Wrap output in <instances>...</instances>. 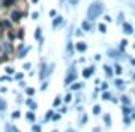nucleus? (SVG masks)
Segmentation results:
<instances>
[{
    "label": "nucleus",
    "instance_id": "1",
    "mask_svg": "<svg viewBox=\"0 0 135 132\" xmlns=\"http://www.w3.org/2000/svg\"><path fill=\"white\" fill-rule=\"evenodd\" d=\"M103 10H104V5H103V2H94L89 5V9H87V19L89 21H94L96 17H99L103 14Z\"/></svg>",
    "mask_w": 135,
    "mask_h": 132
},
{
    "label": "nucleus",
    "instance_id": "2",
    "mask_svg": "<svg viewBox=\"0 0 135 132\" xmlns=\"http://www.w3.org/2000/svg\"><path fill=\"white\" fill-rule=\"evenodd\" d=\"M22 16H24L22 10H12V12H10V21H12V22H19V21L22 19Z\"/></svg>",
    "mask_w": 135,
    "mask_h": 132
},
{
    "label": "nucleus",
    "instance_id": "3",
    "mask_svg": "<svg viewBox=\"0 0 135 132\" xmlns=\"http://www.w3.org/2000/svg\"><path fill=\"white\" fill-rule=\"evenodd\" d=\"M77 77V72H75V67H70V70H69V74H67V77H65V84H70L74 79Z\"/></svg>",
    "mask_w": 135,
    "mask_h": 132
},
{
    "label": "nucleus",
    "instance_id": "4",
    "mask_svg": "<svg viewBox=\"0 0 135 132\" xmlns=\"http://www.w3.org/2000/svg\"><path fill=\"white\" fill-rule=\"evenodd\" d=\"M48 70H53V65H50V67L48 65H43V67H41V72H40V77H41V79H45V77L50 74Z\"/></svg>",
    "mask_w": 135,
    "mask_h": 132
},
{
    "label": "nucleus",
    "instance_id": "5",
    "mask_svg": "<svg viewBox=\"0 0 135 132\" xmlns=\"http://www.w3.org/2000/svg\"><path fill=\"white\" fill-rule=\"evenodd\" d=\"M123 33L125 34H133V26L130 22H123Z\"/></svg>",
    "mask_w": 135,
    "mask_h": 132
},
{
    "label": "nucleus",
    "instance_id": "6",
    "mask_svg": "<svg viewBox=\"0 0 135 132\" xmlns=\"http://www.w3.org/2000/svg\"><path fill=\"white\" fill-rule=\"evenodd\" d=\"M92 74H94V67H86V69H84V72H82V76L86 77V79H89V77L92 76Z\"/></svg>",
    "mask_w": 135,
    "mask_h": 132
},
{
    "label": "nucleus",
    "instance_id": "7",
    "mask_svg": "<svg viewBox=\"0 0 135 132\" xmlns=\"http://www.w3.org/2000/svg\"><path fill=\"white\" fill-rule=\"evenodd\" d=\"M75 48H77V52H80V53H84L87 50V45L84 43V41H79V43L75 45Z\"/></svg>",
    "mask_w": 135,
    "mask_h": 132
},
{
    "label": "nucleus",
    "instance_id": "8",
    "mask_svg": "<svg viewBox=\"0 0 135 132\" xmlns=\"http://www.w3.org/2000/svg\"><path fill=\"white\" fill-rule=\"evenodd\" d=\"M62 22H63V17H62V16L55 17V21H53V29H56V28H58V26H60Z\"/></svg>",
    "mask_w": 135,
    "mask_h": 132
},
{
    "label": "nucleus",
    "instance_id": "9",
    "mask_svg": "<svg viewBox=\"0 0 135 132\" xmlns=\"http://www.w3.org/2000/svg\"><path fill=\"white\" fill-rule=\"evenodd\" d=\"M82 29H84V31H91V29H92V24H91V21H89V19L82 22Z\"/></svg>",
    "mask_w": 135,
    "mask_h": 132
},
{
    "label": "nucleus",
    "instance_id": "10",
    "mask_svg": "<svg viewBox=\"0 0 135 132\" xmlns=\"http://www.w3.org/2000/svg\"><path fill=\"white\" fill-rule=\"evenodd\" d=\"M26 105L29 106L31 110H36V108H38V103H36V101H33V99H26Z\"/></svg>",
    "mask_w": 135,
    "mask_h": 132
},
{
    "label": "nucleus",
    "instance_id": "11",
    "mask_svg": "<svg viewBox=\"0 0 135 132\" xmlns=\"http://www.w3.org/2000/svg\"><path fill=\"white\" fill-rule=\"evenodd\" d=\"M2 45H3V53H10L14 50V46L10 43H2Z\"/></svg>",
    "mask_w": 135,
    "mask_h": 132
},
{
    "label": "nucleus",
    "instance_id": "12",
    "mask_svg": "<svg viewBox=\"0 0 135 132\" xmlns=\"http://www.w3.org/2000/svg\"><path fill=\"white\" fill-rule=\"evenodd\" d=\"M26 119L29 120V122H34V119H36V115H34V112H33V110H31V112H27V113H26Z\"/></svg>",
    "mask_w": 135,
    "mask_h": 132
},
{
    "label": "nucleus",
    "instance_id": "13",
    "mask_svg": "<svg viewBox=\"0 0 135 132\" xmlns=\"http://www.w3.org/2000/svg\"><path fill=\"white\" fill-rule=\"evenodd\" d=\"M104 74H106L108 77H111V76H113V69H111L109 65H104Z\"/></svg>",
    "mask_w": 135,
    "mask_h": 132
},
{
    "label": "nucleus",
    "instance_id": "14",
    "mask_svg": "<svg viewBox=\"0 0 135 132\" xmlns=\"http://www.w3.org/2000/svg\"><path fill=\"white\" fill-rule=\"evenodd\" d=\"M115 86L118 88V89H123V88H125V83H123L122 79H116V81H115Z\"/></svg>",
    "mask_w": 135,
    "mask_h": 132
},
{
    "label": "nucleus",
    "instance_id": "15",
    "mask_svg": "<svg viewBox=\"0 0 135 132\" xmlns=\"http://www.w3.org/2000/svg\"><path fill=\"white\" fill-rule=\"evenodd\" d=\"M82 86H84V83H74L72 84V89H74V91H77V89H80Z\"/></svg>",
    "mask_w": 135,
    "mask_h": 132
},
{
    "label": "nucleus",
    "instance_id": "16",
    "mask_svg": "<svg viewBox=\"0 0 135 132\" xmlns=\"http://www.w3.org/2000/svg\"><path fill=\"white\" fill-rule=\"evenodd\" d=\"M104 124H106V127H111V117L109 115H104Z\"/></svg>",
    "mask_w": 135,
    "mask_h": 132
},
{
    "label": "nucleus",
    "instance_id": "17",
    "mask_svg": "<svg viewBox=\"0 0 135 132\" xmlns=\"http://www.w3.org/2000/svg\"><path fill=\"white\" fill-rule=\"evenodd\" d=\"M120 99H122V103H123V105H130V98H128V96H122Z\"/></svg>",
    "mask_w": 135,
    "mask_h": 132
},
{
    "label": "nucleus",
    "instance_id": "18",
    "mask_svg": "<svg viewBox=\"0 0 135 132\" xmlns=\"http://www.w3.org/2000/svg\"><path fill=\"white\" fill-rule=\"evenodd\" d=\"M123 113H125V115H130V113H132V108H130V106H123Z\"/></svg>",
    "mask_w": 135,
    "mask_h": 132
},
{
    "label": "nucleus",
    "instance_id": "19",
    "mask_svg": "<svg viewBox=\"0 0 135 132\" xmlns=\"http://www.w3.org/2000/svg\"><path fill=\"white\" fill-rule=\"evenodd\" d=\"M122 72H123V69H122V67H120V65H115V72H113V74H118V76H120Z\"/></svg>",
    "mask_w": 135,
    "mask_h": 132
},
{
    "label": "nucleus",
    "instance_id": "20",
    "mask_svg": "<svg viewBox=\"0 0 135 132\" xmlns=\"http://www.w3.org/2000/svg\"><path fill=\"white\" fill-rule=\"evenodd\" d=\"M5 130H7V132H19L14 125H7V129H5Z\"/></svg>",
    "mask_w": 135,
    "mask_h": 132
},
{
    "label": "nucleus",
    "instance_id": "21",
    "mask_svg": "<svg viewBox=\"0 0 135 132\" xmlns=\"http://www.w3.org/2000/svg\"><path fill=\"white\" fill-rule=\"evenodd\" d=\"M98 29L101 31V33H106V31H108V29H106V24H99V26H98Z\"/></svg>",
    "mask_w": 135,
    "mask_h": 132
},
{
    "label": "nucleus",
    "instance_id": "22",
    "mask_svg": "<svg viewBox=\"0 0 135 132\" xmlns=\"http://www.w3.org/2000/svg\"><path fill=\"white\" fill-rule=\"evenodd\" d=\"M92 112H94V115H98V113L101 112V106H99V105H96L94 108H92Z\"/></svg>",
    "mask_w": 135,
    "mask_h": 132
},
{
    "label": "nucleus",
    "instance_id": "23",
    "mask_svg": "<svg viewBox=\"0 0 135 132\" xmlns=\"http://www.w3.org/2000/svg\"><path fill=\"white\" fill-rule=\"evenodd\" d=\"M34 38H36V40H41V29H36V33H34Z\"/></svg>",
    "mask_w": 135,
    "mask_h": 132
},
{
    "label": "nucleus",
    "instance_id": "24",
    "mask_svg": "<svg viewBox=\"0 0 135 132\" xmlns=\"http://www.w3.org/2000/svg\"><path fill=\"white\" fill-rule=\"evenodd\" d=\"M127 45H128V41H127V40H122V43H120V50H123Z\"/></svg>",
    "mask_w": 135,
    "mask_h": 132
},
{
    "label": "nucleus",
    "instance_id": "25",
    "mask_svg": "<svg viewBox=\"0 0 135 132\" xmlns=\"http://www.w3.org/2000/svg\"><path fill=\"white\" fill-rule=\"evenodd\" d=\"M26 94H29V96L34 94V89H33V88H26Z\"/></svg>",
    "mask_w": 135,
    "mask_h": 132
},
{
    "label": "nucleus",
    "instance_id": "26",
    "mask_svg": "<svg viewBox=\"0 0 135 132\" xmlns=\"http://www.w3.org/2000/svg\"><path fill=\"white\" fill-rule=\"evenodd\" d=\"M103 99H111V94L109 93H103Z\"/></svg>",
    "mask_w": 135,
    "mask_h": 132
},
{
    "label": "nucleus",
    "instance_id": "27",
    "mask_svg": "<svg viewBox=\"0 0 135 132\" xmlns=\"http://www.w3.org/2000/svg\"><path fill=\"white\" fill-rule=\"evenodd\" d=\"M33 132H41V125H33Z\"/></svg>",
    "mask_w": 135,
    "mask_h": 132
},
{
    "label": "nucleus",
    "instance_id": "28",
    "mask_svg": "<svg viewBox=\"0 0 135 132\" xmlns=\"http://www.w3.org/2000/svg\"><path fill=\"white\" fill-rule=\"evenodd\" d=\"M86 122H87V115H82V119H80V125H84Z\"/></svg>",
    "mask_w": 135,
    "mask_h": 132
},
{
    "label": "nucleus",
    "instance_id": "29",
    "mask_svg": "<svg viewBox=\"0 0 135 132\" xmlns=\"http://www.w3.org/2000/svg\"><path fill=\"white\" fill-rule=\"evenodd\" d=\"M51 110H50V112H46V117H45V120H50V119H51Z\"/></svg>",
    "mask_w": 135,
    "mask_h": 132
},
{
    "label": "nucleus",
    "instance_id": "30",
    "mask_svg": "<svg viewBox=\"0 0 135 132\" xmlns=\"http://www.w3.org/2000/svg\"><path fill=\"white\" fill-rule=\"evenodd\" d=\"M7 36H9V40H14V38H16V34H14V33H10V29H9V33H7Z\"/></svg>",
    "mask_w": 135,
    "mask_h": 132
},
{
    "label": "nucleus",
    "instance_id": "31",
    "mask_svg": "<svg viewBox=\"0 0 135 132\" xmlns=\"http://www.w3.org/2000/svg\"><path fill=\"white\" fill-rule=\"evenodd\" d=\"M70 101H72V94H67L65 96V103H70Z\"/></svg>",
    "mask_w": 135,
    "mask_h": 132
},
{
    "label": "nucleus",
    "instance_id": "32",
    "mask_svg": "<svg viewBox=\"0 0 135 132\" xmlns=\"http://www.w3.org/2000/svg\"><path fill=\"white\" fill-rule=\"evenodd\" d=\"M19 117H21V112H14L12 113V119H19Z\"/></svg>",
    "mask_w": 135,
    "mask_h": 132
},
{
    "label": "nucleus",
    "instance_id": "33",
    "mask_svg": "<svg viewBox=\"0 0 135 132\" xmlns=\"http://www.w3.org/2000/svg\"><path fill=\"white\" fill-rule=\"evenodd\" d=\"M22 31H24V29H19V33H17V38H21V40L24 38V33H22Z\"/></svg>",
    "mask_w": 135,
    "mask_h": 132
},
{
    "label": "nucleus",
    "instance_id": "34",
    "mask_svg": "<svg viewBox=\"0 0 135 132\" xmlns=\"http://www.w3.org/2000/svg\"><path fill=\"white\" fill-rule=\"evenodd\" d=\"M0 110H5V101L3 99H0Z\"/></svg>",
    "mask_w": 135,
    "mask_h": 132
},
{
    "label": "nucleus",
    "instance_id": "35",
    "mask_svg": "<svg viewBox=\"0 0 135 132\" xmlns=\"http://www.w3.org/2000/svg\"><path fill=\"white\" fill-rule=\"evenodd\" d=\"M60 103H62V98H56V99H55V103H53V105H55V106H58Z\"/></svg>",
    "mask_w": 135,
    "mask_h": 132
},
{
    "label": "nucleus",
    "instance_id": "36",
    "mask_svg": "<svg viewBox=\"0 0 135 132\" xmlns=\"http://www.w3.org/2000/svg\"><path fill=\"white\" fill-rule=\"evenodd\" d=\"M5 72H7V74H9V76H10V74L14 72V69H12V67H7V70H5Z\"/></svg>",
    "mask_w": 135,
    "mask_h": 132
},
{
    "label": "nucleus",
    "instance_id": "37",
    "mask_svg": "<svg viewBox=\"0 0 135 132\" xmlns=\"http://www.w3.org/2000/svg\"><path fill=\"white\" fill-rule=\"evenodd\" d=\"M60 119V113H56V115H51V120H58Z\"/></svg>",
    "mask_w": 135,
    "mask_h": 132
},
{
    "label": "nucleus",
    "instance_id": "38",
    "mask_svg": "<svg viewBox=\"0 0 135 132\" xmlns=\"http://www.w3.org/2000/svg\"><path fill=\"white\" fill-rule=\"evenodd\" d=\"M2 53H3V45L0 43V55H2Z\"/></svg>",
    "mask_w": 135,
    "mask_h": 132
},
{
    "label": "nucleus",
    "instance_id": "39",
    "mask_svg": "<svg viewBox=\"0 0 135 132\" xmlns=\"http://www.w3.org/2000/svg\"><path fill=\"white\" fill-rule=\"evenodd\" d=\"M130 62H132V65L135 67V58H132V60H130Z\"/></svg>",
    "mask_w": 135,
    "mask_h": 132
},
{
    "label": "nucleus",
    "instance_id": "40",
    "mask_svg": "<svg viewBox=\"0 0 135 132\" xmlns=\"http://www.w3.org/2000/svg\"><path fill=\"white\" fill-rule=\"evenodd\" d=\"M31 2H33V3H38V2H40V0H31Z\"/></svg>",
    "mask_w": 135,
    "mask_h": 132
},
{
    "label": "nucleus",
    "instance_id": "41",
    "mask_svg": "<svg viewBox=\"0 0 135 132\" xmlns=\"http://www.w3.org/2000/svg\"><path fill=\"white\" fill-rule=\"evenodd\" d=\"M67 132H75V130H74V129H69V130H67Z\"/></svg>",
    "mask_w": 135,
    "mask_h": 132
},
{
    "label": "nucleus",
    "instance_id": "42",
    "mask_svg": "<svg viewBox=\"0 0 135 132\" xmlns=\"http://www.w3.org/2000/svg\"><path fill=\"white\" fill-rule=\"evenodd\" d=\"M0 9H3V7H2V2H0Z\"/></svg>",
    "mask_w": 135,
    "mask_h": 132
},
{
    "label": "nucleus",
    "instance_id": "43",
    "mask_svg": "<svg viewBox=\"0 0 135 132\" xmlns=\"http://www.w3.org/2000/svg\"><path fill=\"white\" fill-rule=\"evenodd\" d=\"M133 79H135V74H133Z\"/></svg>",
    "mask_w": 135,
    "mask_h": 132
},
{
    "label": "nucleus",
    "instance_id": "44",
    "mask_svg": "<svg viewBox=\"0 0 135 132\" xmlns=\"http://www.w3.org/2000/svg\"><path fill=\"white\" fill-rule=\"evenodd\" d=\"M0 2H2V0H0Z\"/></svg>",
    "mask_w": 135,
    "mask_h": 132
},
{
    "label": "nucleus",
    "instance_id": "45",
    "mask_svg": "<svg viewBox=\"0 0 135 132\" xmlns=\"http://www.w3.org/2000/svg\"><path fill=\"white\" fill-rule=\"evenodd\" d=\"M133 93H135V91H133Z\"/></svg>",
    "mask_w": 135,
    "mask_h": 132
},
{
    "label": "nucleus",
    "instance_id": "46",
    "mask_svg": "<svg viewBox=\"0 0 135 132\" xmlns=\"http://www.w3.org/2000/svg\"><path fill=\"white\" fill-rule=\"evenodd\" d=\"M94 132H96V130H94Z\"/></svg>",
    "mask_w": 135,
    "mask_h": 132
}]
</instances>
